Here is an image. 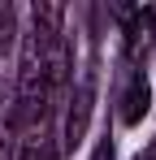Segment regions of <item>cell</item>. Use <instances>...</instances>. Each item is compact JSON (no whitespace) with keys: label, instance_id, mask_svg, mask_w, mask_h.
Returning <instances> with one entry per match:
<instances>
[{"label":"cell","instance_id":"cell-1","mask_svg":"<svg viewBox=\"0 0 156 160\" xmlns=\"http://www.w3.org/2000/svg\"><path fill=\"white\" fill-rule=\"evenodd\" d=\"M52 100V78H48V35L26 30L22 39V61H18V121L44 117Z\"/></svg>","mask_w":156,"mask_h":160},{"label":"cell","instance_id":"cell-2","mask_svg":"<svg viewBox=\"0 0 156 160\" xmlns=\"http://www.w3.org/2000/svg\"><path fill=\"white\" fill-rule=\"evenodd\" d=\"M122 43H126V61L139 69V61L156 48V9H130L126 26H122Z\"/></svg>","mask_w":156,"mask_h":160},{"label":"cell","instance_id":"cell-3","mask_svg":"<svg viewBox=\"0 0 156 160\" xmlns=\"http://www.w3.org/2000/svg\"><path fill=\"white\" fill-rule=\"evenodd\" d=\"M117 117L126 121V126H139L143 117H148V108H152V87H148V74L143 69H130L126 74V87H122V100H117Z\"/></svg>","mask_w":156,"mask_h":160},{"label":"cell","instance_id":"cell-4","mask_svg":"<svg viewBox=\"0 0 156 160\" xmlns=\"http://www.w3.org/2000/svg\"><path fill=\"white\" fill-rule=\"evenodd\" d=\"M87 117H91V82H78L70 112H65V147H78L87 134Z\"/></svg>","mask_w":156,"mask_h":160},{"label":"cell","instance_id":"cell-5","mask_svg":"<svg viewBox=\"0 0 156 160\" xmlns=\"http://www.w3.org/2000/svg\"><path fill=\"white\" fill-rule=\"evenodd\" d=\"M18 160H61V152H56V143H52L48 130H30V134L22 138Z\"/></svg>","mask_w":156,"mask_h":160},{"label":"cell","instance_id":"cell-6","mask_svg":"<svg viewBox=\"0 0 156 160\" xmlns=\"http://www.w3.org/2000/svg\"><path fill=\"white\" fill-rule=\"evenodd\" d=\"M91 160H113V138L104 134L100 143H96V152H91Z\"/></svg>","mask_w":156,"mask_h":160},{"label":"cell","instance_id":"cell-7","mask_svg":"<svg viewBox=\"0 0 156 160\" xmlns=\"http://www.w3.org/2000/svg\"><path fill=\"white\" fill-rule=\"evenodd\" d=\"M143 160H156V143H152V152H148V156H143Z\"/></svg>","mask_w":156,"mask_h":160},{"label":"cell","instance_id":"cell-8","mask_svg":"<svg viewBox=\"0 0 156 160\" xmlns=\"http://www.w3.org/2000/svg\"><path fill=\"white\" fill-rule=\"evenodd\" d=\"M139 160H143V156H139Z\"/></svg>","mask_w":156,"mask_h":160}]
</instances>
